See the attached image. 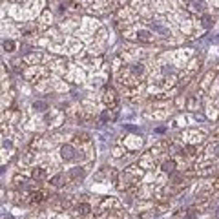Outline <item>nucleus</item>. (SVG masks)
<instances>
[{
    "label": "nucleus",
    "mask_w": 219,
    "mask_h": 219,
    "mask_svg": "<svg viewBox=\"0 0 219 219\" xmlns=\"http://www.w3.org/2000/svg\"><path fill=\"white\" fill-rule=\"evenodd\" d=\"M60 155H62V159L64 161H71L75 157V150H73V146L71 144H64L62 148H60Z\"/></svg>",
    "instance_id": "obj_1"
},
{
    "label": "nucleus",
    "mask_w": 219,
    "mask_h": 219,
    "mask_svg": "<svg viewBox=\"0 0 219 219\" xmlns=\"http://www.w3.org/2000/svg\"><path fill=\"white\" fill-rule=\"evenodd\" d=\"M2 46H4L6 51H13V49H15V42H13V40H4Z\"/></svg>",
    "instance_id": "obj_10"
},
{
    "label": "nucleus",
    "mask_w": 219,
    "mask_h": 219,
    "mask_svg": "<svg viewBox=\"0 0 219 219\" xmlns=\"http://www.w3.org/2000/svg\"><path fill=\"white\" fill-rule=\"evenodd\" d=\"M203 26H204L206 29H208V27H212V26H214V20H212V17L204 15V17H203Z\"/></svg>",
    "instance_id": "obj_9"
},
{
    "label": "nucleus",
    "mask_w": 219,
    "mask_h": 219,
    "mask_svg": "<svg viewBox=\"0 0 219 219\" xmlns=\"http://www.w3.org/2000/svg\"><path fill=\"white\" fill-rule=\"evenodd\" d=\"M62 181H64V177L59 174V175L51 177V184H53V186H62Z\"/></svg>",
    "instance_id": "obj_13"
},
{
    "label": "nucleus",
    "mask_w": 219,
    "mask_h": 219,
    "mask_svg": "<svg viewBox=\"0 0 219 219\" xmlns=\"http://www.w3.org/2000/svg\"><path fill=\"white\" fill-rule=\"evenodd\" d=\"M90 210H91V206L86 204V203H82V204L77 206V212H79V214H90Z\"/></svg>",
    "instance_id": "obj_8"
},
{
    "label": "nucleus",
    "mask_w": 219,
    "mask_h": 219,
    "mask_svg": "<svg viewBox=\"0 0 219 219\" xmlns=\"http://www.w3.org/2000/svg\"><path fill=\"white\" fill-rule=\"evenodd\" d=\"M174 168H175V162H174V161H166V162H162V170H164L166 174H172Z\"/></svg>",
    "instance_id": "obj_5"
},
{
    "label": "nucleus",
    "mask_w": 219,
    "mask_h": 219,
    "mask_svg": "<svg viewBox=\"0 0 219 219\" xmlns=\"http://www.w3.org/2000/svg\"><path fill=\"white\" fill-rule=\"evenodd\" d=\"M204 7H206L204 0H192V2H190V9H192V11H196V13L204 11Z\"/></svg>",
    "instance_id": "obj_2"
},
{
    "label": "nucleus",
    "mask_w": 219,
    "mask_h": 219,
    "mask_svg": "<svg viewBox=\"0 0 219 219\" xmlns=\"http://www.w3.org/2000/svg\"><path fill=\"white\" fill-rule=\"evenodd\" d=\"M186 152H188V155H194V146H188Z\"/></svg>",
    "instance_id": "obj_17"
},
{
    "label": "nucleus",
    "mask_w": 219,
    "mask_h": 219,
    "mask_svg": "<svg viewBox=\"0 0 219 219\" xmlns=\"http://www.w3.org/2000/svg\"><path fill=\"white\" fill-rule=\"evenodd\" d=\"M69 175H71L73 179H79V177H84V170H82V168H73V170L69 172Z\"/></svg>",
    "instance_id": "obj_6"
},
{
    "label": "nucleus",
    "mask_w": 219,
    "mask_h": 219,
    "mask_svg": "<svg viewBox=\"0 0 219 219\" xmlns=\"http://www.w3.org/2000/svg\"><path fill=\"white\" fill-rule=\"evenodd\" d=\"M42 197H44V194H42V192H39V194H33V199H35V201H42Z\"/></svg>",
    "instance_id": "obj_16"
},
{
    "label": "nucleus",
    "mask_w": 219,
    "mask_h": 219,
    "mask_svg": "<svg viewBox=\"0 0 219 219\" xmlns=\"http://www.w3.org/2000/svg\"><path fill=\"white\" fill-rule=\"evenodd\" d=\"M100 119H102V120H108V112H104V113L100 115Z\"/></svg>",
    "instance_id": "obj_18"
},
{
    "label": "nucleus",
    "mask_w": 219,
    "mask_h": 219,
    "mask_svg": "<svg viewBox=\"0 0 219 219\" xmlns=\"http://www.w3.org/2000/svg\"><path fill=\"white\" fill-rule=\"evenodd\" d=\"M104 100H106V104H115V100H117V97H115V91L110 88L108 91H106V97H104Z\"/></svg>",
    "instance_id": "obj_3"
},
{
    "label": "nucleus",
    "mask_w": 219,
    "mask_h": 219,
    "mask_svg": "<svg viewBox=\"0 0 219 219\" xmlns=\"http://www.w3.org/2000/svg\"><path fill=\"white\" fill-rule=\"evenodd\" d=\"M44 177H46V170L44 168H35L33 170V179L40 181V179H44Z\"/></svg>",
    "instance_id": "obj_4"
},
{
    "label": "nucleus",
    "mask_w": 219,
    "mask_h": 219,
    "mask_svg": "<svg viewBox=\"0 0 219 219\" xmlns=\"http://www.w3.org/2000/svg\"><path fill=\"white\" fill-rule=\"evenodd\" d=\"M33 108H35L37 112H44V110L48 108V104H46V102H42V100H37V102L33 104Z\"/></svg>",
    "instance_id": "obj_11"
},
{
    "label": "nucleus",
    "mask_w": 219,
    "mask_h": 219,
    "mask_svg": "<svg viewBox=\"0 0 219 219\" xmlns=\"http://www.w3.org/2000/svg\"><path fill=\"white\" fill-rule=\"evenodd\" d=\"M154 29L155 31H159V33H162V35H170V31L168 29H164L162 26H159V24H154Z\"/></svg>",
    "instance_id": "obj_14"
},
{
    "label": "nucleus",
    "mask_w": 219,
    "mask_h": 219,
    "mask_svg": "<svg viewBox=\"0 0 219 219\" xmlns=\"http://www.w3.org/2000/svg\"><path fill=\"white\" fill-rule=\"evenodd\" d=\"M137 37H139V40H144V42H148V40L152 39V33H150V31H144V29H142V31H139V33H137Z\"/></svg>",
    "instance_id": "obj_7"
},
{
    "label": "nucleus",
    "mask_w": 219,
    "mask_h": 219,
    "mask_svg": "<svg viewBox=\"0 0 219 219\" xmlns=\"http://www.w3.org/2000/svg\"><path fill=\"white\" fill-rule=\"evenodd\" d=\"M132 71H133V73H135V75H141V73H142V71H144V66H142V64H133V66H132Z\"/></svg>",
    "instance_id": "obj_12"
},
{
    "label": "nucleus",
    "mask_w": 219,
    "mask_h": 219,
    "mask_svg": "<svg viewBox=\"0 0 219 219\" xmlns=\"http://www.w3.org/2000/svg\"><path fill=\"white\" fill-rule=\"evenodd\" d=\"M216 152H217V155H219V144H217V148H216Z\"/></svg>",
    "instance_id": "obj_19"
},
{
    "label": "nucleus",
    "mask_w": 219,
    "mask_h": 219,
    "mask_svg": "<svg viewBox=\"0 0 219 219\" xmlns=\"http://www.w3.org/2000/svg\"><path fill=\"white\" fill-rule=\"evenodd\" d=\"M186 217H188V219H196V217H197V214H196V210H188V214H186Z\"/></svg>",
    "instance_id": "obj_15"
}]
</instances>
